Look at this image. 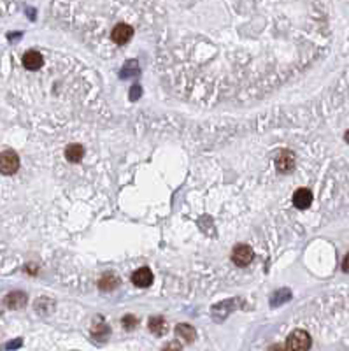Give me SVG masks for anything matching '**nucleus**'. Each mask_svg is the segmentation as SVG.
Listing matches in <instances>:
<instances>
[{"mask_svg":"<svg viewBox=\"0 0 349 351\" xmlns=\"http://www.w3.org/2000/svg\"><path fill=\"white\" fill-rule=\"evenodd\" d=\"M163 351H181V344L177 343V341H170V343L165 344Z\"/></svg>","mask_w":349,"mask_h":351,"instance_id":"18","label":"nucleus"},{"mask_svg":"<svg viewBox=\"0 0 349 351\" xmlns=\"http://www.w3.org/2000/svg\"><path fill=\"white\" fill-rule=\"evenodd\" d=\"M253 250H251L248 244H239V246L234 248V251H232V260H234L235 265L239 267H248L251 262H253Z\"/></svg>","mask_w":349,"mask_h":351,"instance_id":"3","label":"nucleus"},{"mask_svg":"<svg viewBox=\"0 0 349 351\" xmlns=\"http://www.w3.org/2000/svg\"><path fill=\"white\" fill-rule=\"evenodd\" d=\"M19 344H21V341H14V343H11L7 348H16V346H19Z\"/></svg>","mask_w":349,"mask_h":351,"instance_id":"22","label":"nucleus"},{"mask_svg":"<svg viewBox=\"0 0 349 351\" xmlns=\"http://www.w3.org/2000/svg\"><path fill=\"white\" fill-rule=\"evenodd\" d=\"M130 74H137V62H128L127 67L121 70V77H128Z\"/></svg>","mask_w":349,"mask_h":351,"instance_id":"16","label":"nucleus"},{"mask_svg":"<svg viewBox=\"0 0 349 351\" xmlns=\"http://www.w3.org/2000/svg\"><path fill=\"white\" fill-rule=\"evenodd\" d=\"M118 285H119L118 276L116 274H105V276H102V279H100L99 288L102 290V292H111V290H114Z\"/></svg>","mask_w":349,"mask_h":351,"instance_id":"13","label":"nucleus"},{"mask_svg":"<svg viewBox=\"0 0 349 351\" xmlns=\"http://www.w3.org/2000/svg\"><path fill=\"white\" fill-rule=\"evenodd\" d=\"M135 325H137V318L132 316V314H127V316L123 318V327L127 328V330H132V328H135Z\"/></svg>","mask_w":349,"mask_h":351,"instance_id":"17","label":"nucleus"},{"mask_svg":"<svg viewBox=\"0 0 349 351\" xmlns=\"http://www.w3.org/2000/svg\"><path fill=\"white\" fill-rule=\"evenodd\" d=\"M148 327H150V330L154 336H163L167 332V321L161 316H153L150 320V323H148Z\"/></svg>","mask_w":349,"mask_h":351,"instance_id":"12","label":"nucleus"},{"mask_svg":"<svg viewBox=\"0 0 349 351\" xmlns=\"http://www.w3.org/2000/svg\"><path fill=\"white\" fill-rule=\"evenodd\" d=\"M19 169V158L14 151H2L0 153V174L11 176Z\"/></svg>","mask_w":349,"mask_h":351,"instance_id":"2","label":"nucleus"},{"mask_svg":"<svg viewBox=\"0 0 349 351\" xmlns=\"http://www.w3.org/2000/svg\"><path fill=\"white\" fill-rule=\"evenodd\" d=\"M5 304L11 309H21L25 304H27V295L23 292H12L5 297Z\"/></svg>","mask_w":349,"mask_h":351,"instance_id":"10","label":"nucleus"},{"mask_svg":"<svg viewBox=\"0 0 349 351\" xmlns=\"http://www.w3.org/2000/svg\"><path fill=\"white\" fill-rule=\"evenodd\" d=\"M342 270L349 274V253L344 256V260H342Z\"/></svg>","mask_w":349,"mask_h":351,"instance_id":"20","label":"nucleus"},{"mask_svg":"<svg viewBox=\"0 0 349 351\" xmlns=\"http://www.w3.org/2000/svg\"><path fill=\"white\" fill-rule=\"evenodd\" d=\"M132 283L135 286H139V288H148L153 283V272L148 267H141L132 274Z\"/></svg>","mask_w":349,"mask_h":351,"instance_id":"6","label":"nucleus"},{"mask_svg":"<svg viewBox=\"0 0 349 351\" xmlns=\"http://www.w3.org/2000/svg\"><path fill=\"white\" fill-rule=\"evenodd\" d=\"M295 163H297V158L293 151L290 150H281L279 153L276 154V169L279 172H292L295 169Z\"/></svg>","mask_w":349,"mask_h":351,"instance_id":"4","label":"nucleus"},{"mask_svg":"<svg viewBox=\"0 0 349 351\" xmlns=\"http://www.w3.org/2000/svg\"><path fill=\"white\" fill-rule=\"evenodd\" d=\"M43 63H44V60H43V54L41 53H37V51H27V53H25V56H23L25 69L37 70L43 67Z\"/></svg>","mask_w":349,"mask_h":351,"instance_id":"8","label":"nucleus"},{"mask_svg":"<svg viewBox=\"0 0 349 351\" xmlns=\"http://www.w3.org/2000/svg\"><path fill=\"white\" fill-rule=\"evenodd\" d=\"M293 204L297 209H307L312 204V193L307 188H299L293 195Z\"/></svg>","mask_w":349,"mask_h":351,"instance_id":"7","label":"nucleus"},{"mask_svg":"<svg viewBox=\"0 0 349 351\" xmlns=\"http://www.w3.org/2000/svg\"><path fill=\"white\" fill-rule=\"evenodd\" d=\"M141 93H142L141 86H139V85H134V86L130 88V99H132V100H137L139 97H141Z\"/></svg>","mask_w":349,"mask_h":351,"instance_id":"19","label":"nucleus"},{"mask_svg":"<svg viewBox=\"0 0 349 351\" xmlns=\"http://www.w3.org/2000/svg\"><path fill=\"white\" fill-rule=\"evenodd\" d=\"M176 334L184 341V343H192L195 341V328L188 323H179L176 327Z\"/></svg>","mask_w":349,"mask_h":351,"instance_id":"11","label":"nucleus"},{"mask_svg":"<svg viewBox=\"0 0 349 351\" xmlns=\"http://www.w3.org/2000/svg\"><path fill=\"white\" fill-rule=\"evenodd\" d=\"M85 156V148L81 146V144H69L65 148V158L69 160L70 163H77L83 160Z\"/></svg>","mask_w":349,"mask_h":351,"instance_id":"9","label":"nucleus"},{"mask_svg":"<svg viewBox=\"0 0 349 351\" xmlns=\"http://www.w3.org/2000/svg\"><path fill=\"white\" fill-rule=\"evenodd\" d=\"M134 35V28L127 23H119L112 28V34H111V39L114 41L116 44H127L128 41L132 39Z\"/></svg>","mask_w":349,"mask_h":351,"instance_id":"5","label":"nucleus"},{"mask_svg":"<svg viewBox=\"0 0 349 351\" xmlns=\"http://www.w3.org/2000/svg\"><path fill=\"white\" fill-rule=\"evenodd\" d=\"M290 299H292V292L290 290H281V292H276V295L270 299V305L276 307V305L283 304V302L290 301Z\"/></svg>","mask_w":349,"mask_h":351,"instance_id":"15","label":"nucleus"},{"mask_svg":"<svg viewBox=\"0 0 349 351\" xmlns=\"http://www.w3.org/2000/svg\"><path fill=\"white\" fill-rule=\"evenodd\" d=\"M344 139H346V143H348V144H349V130H348V132H346V134H344Z\"/></svg>","mask_w":349,"mask_h":351,"instance_id":"23","label":"nucleus"},{"mask_svg":"<svg viewBox=\"0 0 349 351\" xmlns=\"http://www.w3.org/2000/svg\"><path fill=\"white\" fill-rule=\"evenodd\" d=\"M269 351H288V350H286V346H283V344H274V346L269 348Z\"/></svg>","mask_w":349,"mask_h":351,"instance_id":"21","label":"nucleus"},{"mask_svg":"<svg viewBox=\"0 0 349 351\" xmlns=\"http://www.w3.org/2000/svg\"><path fill=\"white\" fill-rule=\"evenodd\" d=\"M92 334H93V337H95V339L104 341V339H107V337H109V327L102 323V321H99V323H97L95 327L92 328Z\"/></svg>","mask_w":349,"mask_h":351,"instance_id":"14","label":"nucleus"},{"mask_svg":"<svg viewBox=\"0 0 349 351\" xmlns=\"http://www.w3.org/2000/svg\"><path fill=\"white\" fill-rule=\"evenodd\" d=\"M312 339L305 330H293L286 339V350L288 351H309Z\"/></svg>","mask_w":349,"mask_h":351,"instance_id":"1","label":"nucleus"}]
</instances>
